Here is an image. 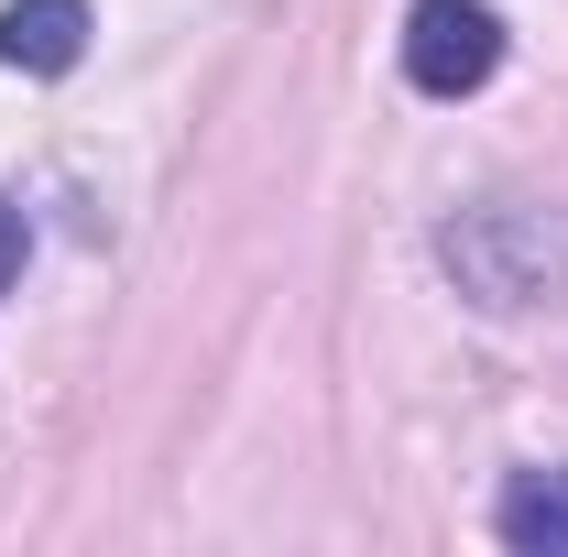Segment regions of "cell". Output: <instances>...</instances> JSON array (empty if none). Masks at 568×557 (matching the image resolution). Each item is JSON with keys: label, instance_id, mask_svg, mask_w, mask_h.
Returning <instances> with one entry per match:
<instances>
[{"label": "cell", "instance_id": "obj_1", "mask_svg": "<svg viewBox=\"0 0 568 557\" xmlns=\"http://www.w3.org/2000/svg\"><path fill=\"white\" fill-rule=\"evenodd\" d=\"M437 263L470 284L481 306L514 317V306H536V295L568 274V241L547 230V219H525V209H459L448 230H437Z\"/></svg>", "mask_w": 568, "mask_h": 557}, {"label": "cell", "instance_id": "obj_2", "mask_svg": "<svg viewBox=\"0 0 568 557\" xmlns=\"http://www.w3.org/2000/svg\"><path fill=\"white\" fill-rule=\"evenodd\" d=\"M503 67V11L493 0H416L405 11V77L426 99H470Z\"/></svg>", "mask_w": 568, "mask_h": 557}, {"label": "cell", "instance_id": "obj_3", "mask_svg": "<svg viewBox=\"0 0 568 557\" xmlns=\"http://www.w3.org/2000/svg\"><path fill=\"white\" fill-rule=\"evenodd\" d=\"M88 33H99L88 0H11L0 11V67L11 77H67L88 55Z\"/></svg>", "mask_w": 568, "mask_h": 557}, {"label": "cell", "instance_id": "obj_4", "mask_svg": "<svg viewBox=\"0 0 568 557\" xmlns=\"http://www.w3.org/2000/svg\"><path fill=\"white\" fill-rule=\"evenodd\" d=\"M503 547L514 557H568V470H525V482L503 492Z\"/></svg>", "mask_w": 568, "mask_h": 557}, {"label": "cell", "instance_id": "obj_5", "mask_svg": "<svg viewBox=\"0 0 568 557\" xmlns=\"http://www.w3.org/2000/svg\"><path fill=\"white\" fill-rule=\"evenodd\" d=\"M22 252H33V230H22V209H11V198H0V295L22 284Z\"/></svg>", "mask_w": 568, "mask_h": 557}]
</instances>
